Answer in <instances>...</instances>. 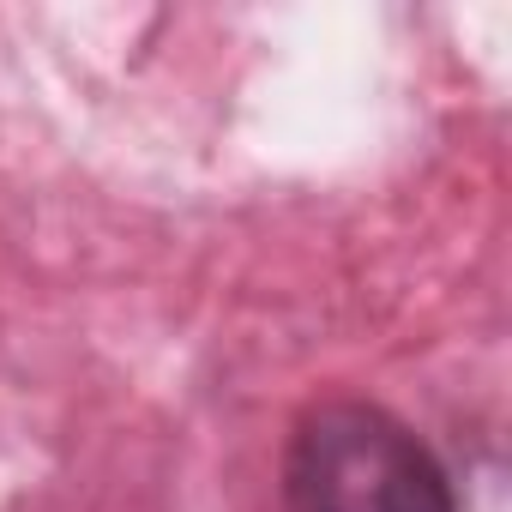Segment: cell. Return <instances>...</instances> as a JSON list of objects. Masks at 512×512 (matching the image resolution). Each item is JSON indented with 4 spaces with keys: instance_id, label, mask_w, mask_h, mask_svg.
I'll return each mask as SVG.
<instances>
[{
    "instance_id": "cell-1",
    "label": "cell",
    "mask_w": 512,
    "mask_h": 512,
    "mask_svg": "<svg viewBox=\"0 0 512 512\" xmlns=\"http://www.w3.org/2000/svg\"><path fill=\"white\" fill-rule=\"evenodd\" d=\"M290 512H458L434 452L374 404H320L284 464Z\"/></svg>"
}]
</instances>
